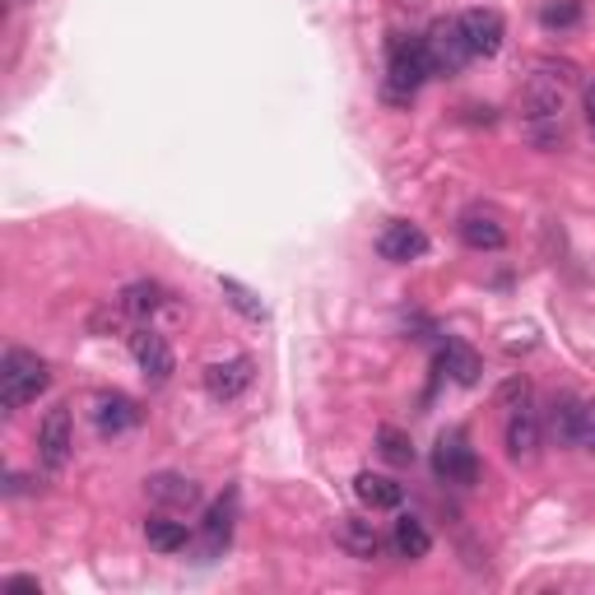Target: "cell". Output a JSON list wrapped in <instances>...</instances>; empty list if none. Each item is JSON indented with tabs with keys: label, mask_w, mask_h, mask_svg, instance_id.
<instances>
[{
	"label": "cell",
	"mask_w": 595,
	"mask_h": 595,
	"mask_svg": "<svg viewBox=\"0 0 595 595\" xmlns=\"http://www.w3.org/2000/svg\"><path fill=\"white\" fill-rule=\"evenodd\" d=\"M391 549H396V558H405V563H419V558H428V549H433V535L424 530L419 516H400V522L391 526Z\"/></svg>",
	"instance_id": "cell-19"
},
{
	"label": "cell",
	"mask_w": 595,
	"mask_h": 595,
	"mask_svg": "<svg viewBox=\"0 0 595 595\" xmlns=\"http://www.w3.org/2000/svg\"><path fill=\"white\" fill-rule=\"evenodd\" d=\"M219 294L238 307V313L247 317V321H266V307H261V298H256L247 284H238V279H228V275H219Z\"/></svg>",
	"instance_id": "cell-21"
},
{
	"label": "cell",
	"mask_w": 595,
	"mask_h": 595,
	"mask_svg": "<svg viewBox=\"0 0 595 595\" xmlns=\"http://www.w3.org/2000/svg\"><path fill=\"white\" fill-rule=\"evenodd\" d=\"M573 447L595 452V400H577V419H573Z\"/></svg>",
	"instance_id": "cell-24"
},
{
	"label": "cell",
	"mask_w": 595,
	"mask_h": 595,
	"mask_svg": "<svg viewBox=\"0 0 595 595\" xmlns=\"http://www.w3.org/2000/svg\"><path fill=\"white\" fill-rule=\"evenodd\" d=\"M6 586H10V591H42V586H38L33 577H10Z\"/></svg>",
	"instance_id": "cell-26"
},
{
	"label": "cell",
	"mask_w": 595,
	"mask_h": 595,
	"mask_svg": "<svg viewBox=\"0 0 595 595\" xmlns=\"http://www.w3.org/2000/svg\"><path fill=\"white\" fill-rule=\"evenodd\" d=\"M582 98H586V117H591V126H595V80L586 85V93H582Z\"/></svg>",
	"instance_id": "cell-27"
},
{
	"label": "cell",
	"mask_w": 595,
	"mask_h": 595,
	"mask_svg": "<svg viewBox=\"0 0 595 595\" xmlns=\"http://www.w3.org/2000/svg\"><path fill=\"white\" fill-rule=\"evenodd\" d=\"M498 405H503L507 414L526 409V405H530V386H526V377H512V381H503V391H498Z\"/></svg>",
	"instance_id": "cell-25"
},
{
	"label": "cell",
	"mask_w": 595,
	"mask_h": 595,
	"mask_svg": "<svg viewBox=\"0 0 595 595\" xmlns=\"http://www.w3.org/2000/svg\"><path fill=\"white\" fill-rule=\"evenodd\" d=\"M456 228H460V242L470 251H498L507 242V228L498 224V215H488V210H465Z\"/></svg>",
	"instance_id": "cell-12"
},
{
	"label": "cell",
	"mask_w": 595,
	"mask_h": 595,
	"mask_svg": "<svg viewBox=\"0 0 595 595\" xmlns=\"http://www.w3.org/2000/svg\"><path fill=\"white\" fill-rule=\"evenodd\" d=\"M75 456V424H70V405H51L38 424V460L47 475H61Z\"/></svg>",
	"instance_id": "cell-3"
},
{
	"label": "cell",
	"mask_w": 595,
	"mask_h": 595,
	"mask_svg": "<svg viewBox=\"0 0 595 595\" xmlns=\"http://www.w3.org/2000/svg\"><path fill=\"white\" fill-rule=\"evenodd\" d=\"M503 443H507V456H512V460H535V456H539V419H535L530 409L507 414Z\"/></svg>",
	"instance_id": "cell-15"
},
{
	"label": "cell",
	"mask_w": 595,
	"mask_h": 595,
	"mask_svg": "<svg viewBox=\"0 0 595 595\" xmlns=\"http://www.w3.org/2000/svg\"><path fill=\"white\" fill-rule=\"evenodd\" d=\"M145 494H149V503H159V507H196L200 503V488L187 475H172V470L149 475L145 479Z\"/></svg>",
	"instance_id": "cell-13"
},
{
	"label": "cell",
	"mask_w": 595,
	"mask_h": 595,
	"mask_svg": "<svg viewBox=\"0 0 595 595\" xmlns=\"http://www.w3.org/2000/svg\"><path fill=\"white\" fill-rule=\"evenodd\" d=\"M377 251H381V261H391V266H409V261H419V256L428 251V232L419 224H386L381 228V238H377Z\"/></svg>",
	"instance_id": "cell-9"
},
{
	"label": "cell",
	"mask_w": 595,
	"mask_h": 595,
	"mask_svg": "<svg viewBox=\"0 0 595 595\" xmlns=\"http://www.w3.org/2000/svg\"><path fill=\"white\" fill-rule=\"evenodd\" d=\"M251 381H256V364H251V358H224V364L205 368V396L228 405V400H238Z\"/></svg>",
	"instance_id": "cell-8"
},
{
	"label": "cell",
	"mask_w": 595,
	"mask_h": 595,
	"mask_svg": "<svg viewBox=\"0 0 595 595\" xmlns=\"http://www.w3.org/2000/svg\"><path fill=\"white\" fill-rule=\"evenodd\" d=\"M335 539H340V549L358 563H373L381 554V535L373 530V522H364V516H345L340 530H335Z\"/></svg>",
	"instance_id": "cell-16"
},
{
	"label": "cell",
	"mask_w": 595,
	"mask_h": 595,
	"mask_svg": "<svg viewBox=\"0 0 595 595\" xmlns=\"http://www.w3.org/2000/svg\"><path fill=\"white\" fill-rule=\"evenodd\" d=\"M131 354H136V364H140L145 381H153V386H163V381L172 377V368H177V358H172V345H168V335L149 330V326H140V330L131 335Z\"/></svg>",
	"instance_id": "cell-7"
},
{
	"label": "cell",
	"mask_w": 595,
	"mask_h": 595,
	"mask_svg": "<svg viewBox=\"0 0 595 595\" xmlns=\"http://www.w3.org/2000/svg\"><path fill=\"white\" fill-rule=\"evenodd\" d=\"M232 526H238V488H228V494L215 498L210 512H205V522H200V554L219 558L228 549V539H232Z\"/></svg>",
	"instance_id": "cell-6"
},
{
	"label": "cell",
	"mask_w": 595,
	"mask_h": 595,
	"mask_svg": "<svg viewBox=\"0 0 595 595\" xmlns=\"http://www.w3.org/2000/svg\"><path fill=\"white\" fill-rule=\"evenodd\" d=\"M145 539H149V549H159V554H182L191 545V530H187V522H177V516L153 512L145 522Z\"/></svg>",
	"instance_id": "cell-18"
},
{
	"label": "cell",
	"mask_w": 595,
	"mask_h": 595,
	"mask_svg": "<svg viewBox=\"0 0 595 595\" xmlns=\"http://www.w3.org/2000/svg\"><path fill=\"white\" fill-rule=\"evenodd\" d=\"M428 42V57H433V70H447L456 75L465 61H470V47H465L456 23H433V33L424 38Z\"/></svg>",
	"instance_id": "cell-10"
},
{
	"label": "cell",
	"mask_w": 595,
	"mask_h": 595,
	"mask_svg": "<svg viewBox=\"0 0 595 595\" xmlns=\"http://www.w3.org/2000/svg\"><path fill=\"white\" fill-rule=\"evenodd\" d=\"M93 424L102 437H121L126 428H136L140 424V409L131 396H121V391H108V396H98L93 400Z\"/></svg>",
	"instance_id": "cell-11"
},
{
	"label": "cell",
	"mask_w": 595,
	"mask_h": 595,
	"mask_svg": "<svg viewBox=\"0 0 595 595\" xmlns=\"http://www.w3.org/2000/svg\"><path fill=\"white\" fill-rule=\"evenodd\" d=\"M354 494H358V503L373 507V512H396V507L405 503V484H396L391 475H373V470H364V475L354 479Z\"/></svg>",
	"instance_id": "cell-14"
},
{
	"label": "cell",
	"mask_w": 595,
	"mask_h": 595,
	"mask_svg": "<svg viewBox=\"0 0 595 595\" xmlns=\"http://www.w3.org/2000/svg\"><path fill=\"white\" fill-rule=\"evenodd\" d=\"M47 386H51V373H47V364L38 354L10 349L6 358H0V405H6L10 414L23 409V405H33Z\"/></svg>",
	"instance_id": "cell-2"
},
{
	"label": "cell",
	"mask_w": 595,
	"mask_h": 595,
	"mask_svg": "<svg viewBox=\"0 0 595 595\" xmlns=\"http://www.w3.org/2000/svg\"><path fill=\"white\" fill-rule=\"evenodd\" d=\"M456 29L470 47V57H498L503 51V38H507V23L498 10H465L456 19Z\"/></svg>",
	"instance_id": "cell-5"
},
{
	"label": "cell",
	"mask_w": 595,
	"mask_h": 595,
	"mask_svg": "<svg viewBox=\"0 0 595 595\" xmlns=\"http://www.w3.org/2000/svg\"><path fill=\"white\" fill-rule=\"evenodd\" d=\"M437 368H443L456 386H475V381H479V373H484L479 354H475L470 345H447L443 354H437Z\"/></svg>",
	"instance_id": "cell-20"
},
{
	"label": "cell",
	"mask_w": 595,
	"mask_h": 595,
	"mask_svg": "<svg viewBox=\"0 0 595 595\" xmlns=\"http://www.w3.org/2000/svg\"><path fill=\"white\" fill-rule=\"evenodd\" d=\"M19 6H29V0H19Z\"/></svg>",
	"instance_id": "cell-28"
},
{
	"label": "cell",
	"mask_w": 595,
	"mask_h": 595,
	"mask_svg": "<svg viewBox=\"0 0 595 595\" xmlns=\"http://www.w3.org/2000/svg\"><path fill=\"white\" fill-rule=\"evenodd\" d=\"M433 470H437V479H443V484H460V488H470L479 479V456H475L470 443H465V433H443V437H437Z\"/></svg>",
	"instance_id": "cell-4"
},
{
	"label": "cell",
	"mask_w": 595,
	"mask_h": 595,
	"mask_svg": "<svg viewBox=\"0 0 595 595\" xmlns=\"http://www.w3.org/2000/svg\"><path fill=\"white\" fill-rule=\"evenodd\" d=\"M428 75H433V57H428L424 38L396 33L391 42H386V98L391 102H409Z\"/></svg>",
	"instance_id": "cell-1"
},
{
	"label": "cell",
	"mask_w": 595,
	"mask_h": 595,
	"mask_svg": "<svg viewBox=\"0 0 595 595\" xmlns=\"http://www.w3.org/2000/svg\"><path fill=\"white\" fill-rule=\"evenodd\" d=\"M377 452L391 460V465H414V443H409V433H400L396 424H381L377 428Z\"/></svg>",
	"instance_id": "cell-22"
},
{
	"label": "cell",
	"mask_w": 595,
	"mask_h": 595,
	"mask_svg": "<svg viewBox=\"0 0 595 595\" xmlns=\"http://www.w3.org/2000/svg\"><path fill=\"white\" fill-rule=\"evenodd\" d=\"M539 23H545L549 33H567L582 23V0H549L545 10H539Z\"/></svg>",
	"instance_id": "cell-23"
},
{
	"label": "cell",
	"mask_w": 595,
	"mask_h": 595,
	"mask_svg": "<svg viewBox=\"0 0 595 595\" xmlns=\"http://www.w3.org/2000/svg\"><path fill=\"white\" fill-rule=\"evenodd\" d=\"M117 303L126 307V317H131V321H149L153 313H163L168 289H163V284H153V279H136V284H126Z\"/></svg>",
	"instance_id": "cell-17"
}]
</instances>
